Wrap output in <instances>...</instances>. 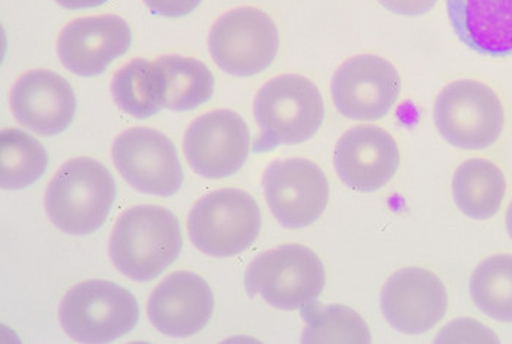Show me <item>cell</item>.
Returning <instances> with one entry per match:
<instances>
[{"instance_id":"ba28073f","label":"cell","mask_w":512,"mask_h":344,"mask_svg":"<svg viewBox=\"0 0 512 344\" xmlns=\"http://www.w3.org/2000/svg\"><path fill=\"white\" fill-rule=\"evenodd\" d=\"M208 47L221 71L235 77H252L270 68L280 47V37L270 15L252 6H242L214 22Z\"/></svg>"},{"instance_id":"d4e9b609","label":"cell","mask_w":512,"mask_h":344,"mask_svg":"<svg viewBox=\"0 0 512 344\" xmlns=\"http://www.w3.org/2000/svg\"><path fill=\"white\" fill-rule=\"evenodd\" d=\"M202 0H144L153 14L160 17L180 18L191 14Z\"/></svg>"},{"instance_id":"484cf974","label":"cell","mask_w":512,"mask_h":344,"mask_svg":"<svg viewBox=\"0 0 512 344\" xmlns=\"http://www.w3.org/2000/svg\"><path fill=\"white\" fill-rule=\"evenodd\" d=\"M378 2L394 14L404 15V17H420V15L428 14L438 0H378Z\"/></svg>"},{"instance_id":"7402d4cb","label":"cell","mask_w":512,"mask_h":344,"mask_svg":"<svg viewBox=\"0 0 512 344\" xmlns=\"http://www.w3.org/2000/svg\"><path fill=\"white\" fill-rule=\"evenodd\" d=\"M49 166V156L36 138L21 129L0 132V185L18 191L39 181Z\"/></svg>"},{"instance_id":"30bf717a","label":"cell","mask_w":512,"mask_h":344,"mask_svg":"<svg viewBox=\"0 0 512 344\" xmlns=\"http://www.w3.org/2000/svg\"><path fill=\"white\" fill-rule=\"evenodd\" d=\"M112 159L132 188L157 197H173L183 185L175 144L157 129L131 128L113 142Z\"/></svg>"},{"instance_id":"3957f363","label":"cell","mask_w":512,"mask_h":344,"mask_svg":"<svg viewBox=\"0 0 512 344\" xmlns=\"http://www.w3.org/2000/svg\"><path fill=\"white\" fill-rule=\"evenodd\" d=\"M254 113L261 131L254 151L267 153L280 145H296L311 140L324 122V99L308 78L295 74L280 75L258 91Z\"/></svg>"},{"instance_id":"9a60e30c","label":"cell","mask_w":512,"mask_h":344,"mask_svg":"<svg viewBox=\"0 0 512 344\" xmlns=\"http://www.w3.org/2000/svg\"><path fill=\"white\" fill-rule=\"evenodd\" d=\"M334 167L338 178L353 191L376 192L398 172L400 150L384 128L356 126L335 145Z\"/></svg>"},{"instance_id":"8fae6325","label":"cell","mask_w":512,"mask_h":344,"mask_svg":"<svg viewBox=\"0 0 512 344\" xmlns=\"http://www.w3.org/2000/svg\"><path fill=\"white\" fill-rule=\"evenodd\" d=\"M400 93L397 68L376 55L350 58L337 69L331 81L335 107L350 121L374 122L385 118Z\"/></svg>"},{"instance_id":"ffe728a7","label":"cell","mask_w":512,"mask_h":344,"mask_svg":"<svg viewBox=\"0 0 512 344\" xmlns=\"http://www.w3.org/2000/svg\"><path fill=\"white\" fill-rule=\"evenodd\" d=\"M112 96L122 112L148 119L166 107V82L157 62L134 59L116 71Z\"/></svg>"},{"instance_id":"4fadbf2b","label":"cell","mask_w":512,"mask_h":344,"mask_svg":"<svg viewBox=\"0 0 512 344\" xmlns=\"http://www.w3.org/2000/svg\"><path fill=\"white\" fill-rule=\"evenodd\" d=\"M381 309L387 323L400 333H428L447 314V289L432 271L403 268L384 284Z\"/></svg>"},{"instance_id":"5bb4252c","label":"cell","mask_w":512,"mask_h":344,"mask_svg":"<svg viewBox=\"0 0 512 344\" xmlns=\"http://www.w3.org/2000/svg\"><path fill=\"white\" fill-rule=\"evenodd\" d=\"M132 44L128 22L118 15L78 18L69 22L58 40L62 65L79 77L103 74L115 59L125 55Z\"/></svg>"},{"instance_id":"6da1fadb","label":"cell","mask_w":512,"mask_h":344,"mask_svg":"<svg viewBox=\"0 0 512 344\" xmlns=\"http://www.w3.org/2000/svg\"><path fill=\"white\" fill-rule=\"evenodd\" d=\"M183 248L178 217L158 205H138L119 217L112 230L109 255L128 279H156L178 260Z\"/></svg>"},{"instance_id":"7a4b0ae2","label":"cell","mask_w":512,"mask_h":344,"mask_svg":"<svg viewBox=\"0 0 512 344\" xmlns=\"http://www.w3.org/2000/svg\"><path fill=\"white\" fill-rule=\"evenodd\" d=\"M115 200L116 182L109 169L90 157H77L53 176L44 207L59 230L85 236L103 226Z\"/></svg>"},{"instance_id":"5b68a950","label":"cell","mask_w":512,"mask_h":344,"mask_svg":"<svg viewBox=\"0 0 512 344\" xmlns=\"http://www.w3.org/2000/svg\"><path fill=\"white\" fill-rule=\"evenodd\" d=\"M137 299L125 287L90 280L72 287L59 306L63 331L78 343H112L138 323Z\"/></svg>"},{"instance_id":"44dd1931","label":"cell","mask_w":512,"mask_h":344,"mask_svg":"<svg viewBox=\"0 0 512 344\" xmlns=\"http://www.w3.org/2000/svg\"><path fill=\"white\" fill-rule=\"evenodd\" d=\"M156 62L166 82V109L194 110L213 97L216 81L205 63L179 55L161 56Z\"/></svg>"},{"instance_id":"83f0119b","label":"cell","mask_w":512,"mask_h":344,"mask_svg":"<svg viewBox=\"0 0 512 344\" xmlns=\"http://www.w3.org/2000/svg\"><path fill=\"white\" fill-rule=\"evenodd\" d=\"M505 222H507L508 235H510L511 239H512V203L510 204V207H508L507 217H505Z\"/></svg>"},{"instance_id":"e0dca14e","label":"cell","mask_w":512,"mask_h":344,"mask_svg":"<svg viewBox=\"0 0 512 344\" xmlns=\"http://www.w3.org/2000/svg\"><path fill=\"white\" fill-rule=\"evenodd\" d=\"M214 295L198 274L178 271L163 280L148 299L147 314L160 333L176 339L194 336L213 317Z\"/></svg>"},{"instance_id":"603a6c76","label":"cell","mask_w":512,"mask_h":344,"mask_svg":"<svg viewBox=\"0 0 512 344\" xmlns=\"http://www.w3.org/2000/svg\"><path fill=\"white\" fill-rule=\"evenodd\" d=\"M470 295L483 314L499 323H512V255H493L477 265Z\"/></svg>"},{"instance_id":"2e32d148","label":"cell","mask_w":512,"mask_h":344,"mask_svg":"<svg viewBox=\"0 0 512 344\" xmlns=\"http://www.w3.org/2000/svg\"><path fill=\"white\" fill-rule=\"evenodd\" d=\"M9 104L24 128L43 137L68 129L77 113V97L71 84L47 69L21 75L9 94Z\"/></svg>"},{"instance_id":"ac0fdd59","label":"cell","mask_w":512,"mask_h":344,"mask_svg":"<svg viewBox=\"0 0 512 344\" xmlns=\"http://www.w3.org/2000/svg\"><path fill=\"white\" fill-rule=\"evenodd\" d=\"M458 39L480 55H512V0H447Z\"/></svg>"},{"instance_id":"52a82bcc","label":"cell","mask_w":512,"mask_h":344,"mask_svg":"<svg viewBox=\"0 0 512 344\" xmlns=\"http://www.w3.org/2000/svg\"><path fill=\"white\" fill-rule=\"evenodd\" d=\"M434 122L441 137L461 150H485L501 137L505 112L498 94L483 82H451L436 97Z\"/></svg>"},{"instance_id":"cb8c5ba5","label":"cell","mask_w":512,"mask_h":344,"mask_svg":"<svg viewBox=\"0 0 512 344\" xmlns=\"http://www.w3.org/2000/svg\"><path fill=\"white\" fill-rule=\"evenodd\" d=\"M306 327L302 343H371L369 327L353 309L312 302L302 308Z\"/></svg>"},{"instance_id":"8992f818","label":"cell","mask_w":512,"mask_h":344,"mask_svg":"<svg viewBox=\"0 0 512 344\" xmlns=\"http://www.w3.org/2000/svg\"><path fill=\"white\" fill-rule=\"evenodd\" d=\"M261 226V208L255 198L235 188L205 195L188 217L192 243L199 251L216 258L235 257L251 248Z\"/></svg>"},{"instance_id":"d6986e66","label":"cell","mask_w":512,"mask_h":344,"mask_svg":"<svg viewBox=\"0 0 512 344\" xmlns=\"http://www.w3.org/2000/svg\"><path fill=\"white\" fill-rule=\"evenodd\" d=\"M507 179L495 163L470 159L458 166L453 179L455 204L464 216L489 220L501 210Z\"/></svg>"},{"instance_id":"277c9868","label":"cell","mask_w":512,"mask_h":344,"mask_svg":"<svg viewBox=\"0 0 512 344\" xmlns=\"http://www.w3.org/2000/svg\"><path fill=\"white\" fill-rule=\"evenodd\" d=\"M325 282V267L318 255L297 243L258 255L245 276L246 292L251 298L261 296L268 305L284 311L316 302Z\"/></svg>"},{"instance_id":"4316f807","label":"cell","mask_w":512,"mask_h":344,"mask_svg":"<svg viewBox=\"0 0 512 344\" xmlns=\"http://www.w3.org/2000/svg\"><path fill=\"white\" fill-rule=\"evenodd\" d=\"M56 2L69 11H78V9L97 8V6L104 5L107 0H56Z\"/></svg>"},{"instance_id":"7c38bea8","label":"cell","mask_w":512,"mask_h":344,"mask_svg":"<svg viewBox=\"0 0 512 344\" xmlns=\"http://www.w3.org/2000/svg\"><path fill=\"white\" fill-rule=\"evenodd\" d=\"M251 148V132L239 113L213 110L189 125L183 142L186 162L205 179H224L242 169Z\"/></svg>"},{"instance_id":"9c48e42d","label":"cell","mask_w":512,"mask_h":344,"mask_svg":"<svg viewBox=\"0 0 512 344\" xmlns=\"http://www.w3.org/2000/svg\"><path fill=\"white\" fill-rule=\"evenodd\" d=\"M262 186L271 213L286 229L311 226L330 200L327 176L311 160H274L265 169Z\"/></svg>"}]
</instances>
